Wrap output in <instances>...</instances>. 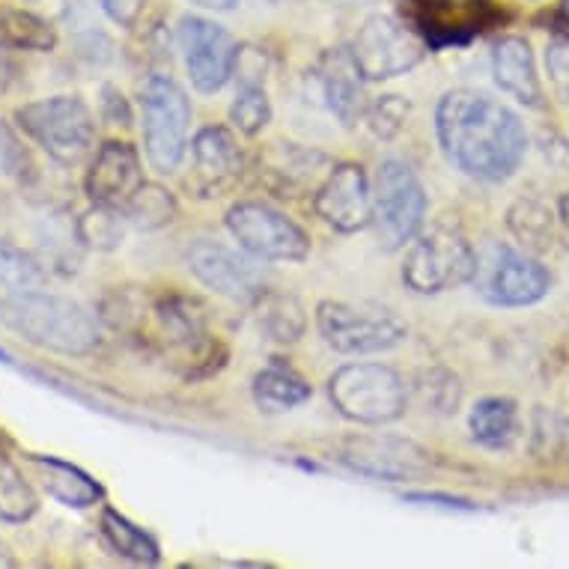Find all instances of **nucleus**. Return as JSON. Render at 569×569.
<instances>
[{
  "label": "nucleus",
  "mask_w": 569,
  "mask_h": 569,
  "mask_svg": "<svg viewBox=\"0 0 569 569\" xmlns=\"http://www.w3.org/2000/svg\"><path fill=\"white\" fill-rule=\"evenodd\" d=\"M420 402L427 406V411H439V415H450L459 406V379L448 370H423L415 382Z\"/></svg>",
  "instance_id": "nucleus-33"
},
{
  "label": "nucleus",
  "mask_w": 569,
  "mask_h": 569,
  "mask_svg": "<svg viewBox=\"0 0 569 569\" xmlns=\"http://www.w3.org/2000/svg\"><path fill=\"white\" fill-rule=\"evenodd\" d=\"M558 21L563 24V30H567V37H569V0H560Z\"/></svg>",
  "instance_id": "nucleus-40"
},
{
  "label": "nucleus",
  "mask_w": 569,
  "mask_h": 569,
  "mask_svg": "<svg viewBox=\"0 0 569 569\" xmlns=\"http://www.w3.org/2000/svg\"><path fill=\"white\" fill-rule=\"evenodd\" d=\"M46 283V271L28 251L0 239V287L10 292L39 290Z\"/></svg>",
  "instance_id": "nucleus-32"
},
{
  "label": "nucleus",
  "mask_w": 569,
  "mask_h": 569,
  "mask_svg": "<svg viewBox=\"0 0 569 569\" xmlns=\"http://www.w3.org/2000/svg\"><path fill=\"white\" fill-rule=\"evenodd\" d=\"M436 131L450 164L483 182L513 177L528 150L522 120L480 90H450L441 96Z\"/></svg>",
  "instance_id": "nucleus-1"
},
{
  "label": "nucleus",
  "mask_w": 569,
  "mask_h": 569,
  "mask_svg": "<svg viewBox=\"0 0 569 569\" xmlns=\"http://www.w3.org/2000/svg\"><path fill=\"white\" fill-rule=\"evenodd\" d=\"M310 400L308 379L283 361H271L253 376V402L266 415H283Z\"/></svg>",
  "instance_id": "nucleus-23"
},
{
  "label": "nucleus",
  "mask_w": 569,
  "mask_h": 569,
  "mask_svg": "<svg viewBox=\"0 0 569 569\" xmlns=\"http://www.w3.org/2000/svg\"><path fill=\"white\" fill-rule=\"evenodd\" d=\"M471 439L486 450H510L522 436L519 406L510 397H483L468 415Z\"/></svg>",
  "instance_id": "nucleus-22"
},
{
  "label": "nucleus",
  "mask_w": 569,
  "mask_h": 569,
  "mask_svg": "<svg viewBox=\"0 0 569 569\" xmlns=\"http://www.w3.org/2000/svg\"><path fill=\"white\" fill-rule=\"evenodd\" d=\"M39 510L37 489L16 462L0 453V519L21 525Z\"/></svg>",
  "instance_id": "nucleus-27"
},
{
  "label": "nucleus",
  "mask_w": 569,
  "mask_h": 569,
  "mask_svg": "<svg viewBox=\"0 0 569 569\" xmlns=\"http://www.w3.org/2000/svg\"><path fill=\"white\" fill-rule=\"evenodd\" d=\"M197 7H203V10H216V12H227L233 10L239 0H191Z\"/></svg>",
  "instance_id": "nucleus-38"
},
{
  "label": "nucleus",
  "mask_w": 569,
  "mask_h": 569,
  "mask_svg": "<svg viewBox=\"0 0 569 569\" xmlns=\"http://www.w3.org/2000/svg\"><path fill=\"white\" fill-rule=\"evenodd\" d=\"M143 150L159 173H173L182 164L191 129V102L170 76H150L140 87Z\"/></svg>",
  "instance_id": "nucleus-4"
},
{
  "label": "nucleus",
  "mask_w": 569,
  "mask_h": 569,
  "mask_svg": "<svg viewBox=\"0 0 569 569\" xmlns=\"http://www.w3.org/2000/svg\"><path fill=\"white\" fill-rule=\"evenodd\" d=\"M233 76H239V87H236V99L230 104V122L242 134L253 138V134H260L271 122V99L266 93L260 51H253V66L244 63L242 51H239Z\"/></svg>",
  "instance_id": "nucleus-21"
},
{
  "label": "nucleus",
  "mask_w": 569,
  "mask_h": 569,
  "mask_svg": "<svg viewBox=\"0 0 569 569\" xmlns=\"http://www.w3.org/2000/svg\"><path fill=\"white\" fill-rule=\"evenodd\" d=\"M558 218H560V224H563V230H567V236H569V191L563 197H560Z\"/></svg>",
  "instance_id": "nucleus-39"
},
{
  "label": "nucleus",
  "mask_w": 569,
  "mask_h": 569,
  "mask_svg": "<svg viewBox=\"0 0 569 569\" xmlns=\"http://www.w3.org/2000/svg\"><path fill=\"white\" fill-rule=\"evenodd\" d=\"M409 501H441V507H459V510H475L468 501H459V498H448V495H409Z\"/></svg>",
  "instance_id": "nucleus-37"
},
{
  "label": "nucleus",
  "mask_w": 569,
  "mask_h": 569,
  "mask_svg": "<svg viewBox=\"0 0 569 569\" xmlns=\"http://www.w3.org/2000/svg\"><path fill=\"white\" fill-rule=\"evenodd\" d=\"M0 322L28 343L60 355H90L99 346V322L84 305L51 292H12L0 301Z\"/></svg>",
  "instance_id": "nucleus-2"
},
{
  "label": "nucleus",
  "mask_w": 569,
  "mask_h": 569,
  "mask_svg": "<svg viewBox=\"0 0 569 569\" xmlns=\"http://www.w3.org/2000/svg\"><path fill=\"white\" fill-rule=\"evenodd\" d=\"M317 328L326 346L340 355L388 352L409 335V326L391 308L373 301H322Z\"/></svg>",
  "instance_id": "nucleus-5"
},
{
  "label": "nucleus",
  "mask_w": 569,
  "mask_h": 569,
  "mask_svg": "<svg viewBox=\"0 0 569 569\" xmlns=\"http://www.w3.org/2000/svg\"><path fill=\"white\" fill-rule=\"evenodd\" d=\"M19 129L60 164H78L90 156L96 120L78 96H51L16 111Z\"/></svg>",
  "instance_id": "nucleus-6"
},
{
  "label": "nucleus",
  "mask_w": 569,
  "mask_h": 569,
  "mask_svg": "<svg viewBox=\"0 0 569 569\" xmlns=\"http://www.w3.org/2000/svg\"><path fill=\"white\" fill-rule=\"evenodd\" d=\"M126 227H129V218H126L120 206L96 203L78 221V239L87 248H96V251H113L126 239Z\"/></svg>",
  "instance_id": "nucleus-29"
},
{
  "label": "nucleus",
  "mask_w": 569,
  "mask_h": 569,
  "mask_svg": "<svg viewBox=\"0 0 569 569\" xmlns=\"http://www.w3.org/2000/svg\"><path fill=\"white\" fill-rule=\"evenodd\" d=\"M0 46L19 51H51L57 46V33L33 12L0 10Z\"/></svg>",
  "instance_id": "nucleus-28"
},
{
  "label": "nucleus",
  "mask_w": 569,
  "mask_h": 569,
  "mask_svg": "<svg viewBox=\"0 0 569 569\" xmlns=\"http://www.w3.org/2000/svg\"><path fill=\"white\" fill-rule=\"evenodd\" d=\"M313 209L337 233H358L373 221V186L367 170L355 161H340L317 186Z\"/></svg>",
  "instance_id": "nucleus-13"
},
{
  "label": "nucleus",
  "mask_w": 569,
  "mask_h": 569,
  "mask_svg": "<svg viewBox=\"0 0 569 569\" xmlns=\"http://www.w3.org/2000/svg\"><path fill=\"white\" fill-rule=\"evenodd\" d=\"M365 76L358 72L349 48H335L322 57L319 63V87H322V99H326L328 111L335 113L337 120L343 122L346 129L355 122L365 120L367 111V93H365Z\"/></svg>",
  "instance_id": "nucleus-17"
},
{
  "label": "nucleus",
  "mask_w": 569,
  "mask_h": 569,
  "mask_svg": "<svg viewBox=\"0 0 569 569\" xmlns=\"http://www.w3.org/2000/svg\"><path fill=\"white\" fill-rule=\"evenodd\" d=\"M122 212H126L131 227H138L143 233H152V230H161V227H168L177 218V197L170 194L164 186H159V182H147L143 179L134 188V194L126 200Z\"/></svg>",
  "instance_id": "nucleus-25"
},
{
  "label": "nucleus",
  "mask_w": 569,
  "mask_h": 569,
  "mask_svg": "<svg viewBox=\"0 0 569 569\" xmlns=\"http://www.w3.org/2000/svg\"><path fill=\"white\" fill-rule=\"evenodd\" d=\"M475 269L477 253L466 236L448 227H436L430 233H418L409 242L402 262V283L420 296H436L471 283Z\"/></svg>",
  "instance_id": "nucleus-7"
},
{
  "label": "nucleus",
  "mask_w": 569,
  "mask_h": 569,
  "mask_svg": "<svg viewBox=\"0 0 569 569\" xmlns=\"http://www.w3.org/2000/svg\"><path fill=\"white\" fill-rule=\"evenodd\" d=\"M260 322L271 340H278V343H296L305 335L308 317H305V308H301L296 296H269L266 292L260 299Z\"/></svg>",
  "instance_id": "nucleus-30"
},
{
  "label": "nucleus",
  "mask_w": 569,
  "mask_h": 569,
  "mask_svg": "<svg viewBox=\"0 0 569 569\" xmlns=\"http://www.w3.org/2000/svg\"><path fill=\"white\" fill-rule=\"evenodd\" d=\"M96 3L120 28H134L143 16V7H147V0H96Z\"/></svg>",
  "instance_id": "nucleus-36"
},
{
  "label": "nucleus",
  "mask_w": 569,
  "mask_h": 569,
  "mask_svg": "<svg viewBox=\"0 0 569 569\" xmlns=\"http://www.w3.org/2000/svg\"><path fill=\"white\" fill-rule=\"evenodd\" d=\"M177 42L188 78L200 93H218L233 78L239 46L221 24L200 16H186L179 21Z\"/></svg>",
  "instance_id": "nucleus-12"
},
{
  "label": "nucleus",
  "mask_w": 569,
  "mask_h": 569,
  "mask_svg": "<svg viewBox=\"0 0 569 569\" xmlns=\"http://www.w3.org/2000/svg\"><path fill=\"white\" fill-rule=\"evenodd\" d=\"M495 84L510 93L525 108H542V81L537 76V60L522 37L498 39L492 48Z\"/></svg>",
  "instance_id": "nucleus-18"
},
{
  "label": "nucleus",
  "mask_w": 569,
  "mask_h": 569,
  "mask_svg": "<svg viewBox=\"0 0 569 569\" xmlns=\"http://www.w3.org/2000/svg\"><path fill=\"white\" fill-rule=\"evenodd\" d=\"M328 400L346 420L385 427L409 409V388L388 365H346L328 379Z\"/></svg>",
  "instance_id": "nucleus-3"
},
{
  "label": "nucleus",
  "mask_w": 569,
  "mask_h": 569,
  "mask_svg": "<svg viewBox=\"0 0 569 569\" xmlns=\"http://www.w3.org/2000/svg\"><path fill=\"white\" fill-rule=\"evenodd\" d=\"M349 51L365 81H388V78L411 72L427 54V42L409 21L393 19V16H373L358 30Z\"/></svg>",
  "instance_id": "nucleus-11"
},
{
  "label": "nucleus",
  "mask_w": 569,
  "mask_h": 569,
  "mask_svg": "<svg viewBox=\"0 0 569 569\" xmlns=\"http://www.w3.org/2000/svg\"><path fill=\"white\" fill-rule=\"evenodd\" d=\"M191 156L194 168L206 188H224L230 186L244 168V156L239 140L224 126H206L191 140Z\"/></svg>",
  "instance_id": "nucleus-19"
},
{
  "label": "nucleus",
  "mask_w": 569,
  "mask_h": 569,
  "mask_svg": "<svg viewBox=\"0 0 569 569\" xmlns=\"http://www.w3.org/2000/svg\"><path fill=\"white\" fill-rule=\"evenodd\" d=\"M507 227L516 236V242L522 244V251L537 253L546 251L555 236V216L549 212V206H542L540 200L522 197L510 206L507 212Z\"/></svg>",
  "instance_id": "nucleus-26"
},
{
  "label": "nucleus",
  "mask_w": 569,
  "mask_h": 569,
  "mask_svg": "<svg viewBox=\"0 0 569 569\" xmlns=\"http://www.w3.org/2000/svg\"><path fill=\"white\" fill-rule=\"evenodd\" d=\"M30 468L37 471L42 489L63 507L90 510L102 501V486L72 462H63L57 457H30Z\"/></svg>",
  "instance_id": "nucleus-20"
},
{
  "label": "nucleus",
  "mask_w": 569,
  "mask_h": 569,
  "mask_svg": "<svg viewBox=\"0 0 569 569\" xmlns=\"http://www.w3.org/2000/svg\"><path fill=\"white\" fill-rule=\"evenodd\" d=\"M471 283L495 308H531L551 290V274L533 253L492 244L483 257H477Z\"/></svg>",
  "instance_id": "nucleus-9"
},
{
  "label": "nucleus",
  "mask_w": 569,
  "mask_h": 569,
  "mask_svg": "<svg viewBox=\"0 0 569 569\" xmlns=\"http://www.w3.org/2000/svg\"><path fill=\"white\" fill-rule=\"evenodd\" d=\"M278 147L280 150L274 152V161L269 164V173L280 191H292V188L305 186L308 179H313L317 164L326 161L322 152L299 150L296 143H278Z\"/></svg>",
  "instance_id": "nucleus-31"
},
{
  "label": "nucleus",
  "mask_w": 569,
  "mask_h": 569,
  "mask_svg": "<svg viewBox=\"0 0 569 569\" xmlns=\"http://www.w3.org/2000/svg\"><path fill=\"white\" fill-rule=\"evenodd\" d=\"M0 361H10V355L3 352V349H0Z\"/></svg>",
  "instance_id": "nucleus-41"
},
{
  "label": "nucleus",
  "mask_w": 569,
  "mask_h": 569,
  "mask_svg": "<svg viewBox=\"0 0 569 569\" xmlns=\"http://www.w3.org/2000/svg\"><path fill=\"white\" fill-rule=\"evenodd\" d=\"M188 269L206 290L218 292L239 305H257L266 296L260 269L242 253L221 242H197L188 248Z\"/></svg>",
  "instance_id": "nucleus-14"
},
{
  "label": "nucleus",
  "mask_w": 569,
  "mask_h": 569,
  "mask_svg": "<svg viewBox=\"0 0 569 569\" xmlns=\"http://www.w3.org/2000/svg\"><path fill=\"white\" fill-rule=\"evenodd\" d=\"M427 191L402 159H385L373 182V230L385 251H400L420 233Z\"/></svg>",
  "instance_id": "nucleus-8"
},
{
  "label": "nucleus",
  "mask_w": 569,
  "mask_h": 569,
  "mask_svg": "<svg viewBox=\"0 0 569 569\" xmlns=\"http://www.w3.org/2000/svg\"><path fill=\"white\" fill-rule=\"evenodd\" d=\"M367 129L373 131L379 140L397 138L409 120V102L402 96H379L376 102H367L365 111Z\"/></svg>",
  "instance_id": "nucleus-34"
},
{
  "label": "nucleus",
  "mask_w": 569,
  "mask_h": 569,
  "mask_svg": "<svg viewBox=\"0 0 569 569\" xmlns=\"http://www.w3.org/2000/svg\"><path fill=\"white\" fill-rule=\"evenodd\" d=\"M140 182H143V170H140L138 150L126 140H108L90 161L84 188L93 203L122 209Z\"/></svg>",
  "instance_id": "nucleus-16"
},
{
  "label": "nucleus",
  "mask_w": 569,
  "mask_h": 569,
  "mask_svg": "<svg viewBox=\"0 0 569 569\" xmlns=\"http://www.w3.org/2000/svg\"><path fill=\"white\" fill-rule=\"evenodd\" d=\"M99 525H102V537L113 555H120V558L131 560V563H147V567L161 560V549L159 542L152 540V533L138 528L131 519H126V516L111 510V507H104L102 522Z\"/></svg>",
  "instance_id": "nucleus-24"
},
{
  "label": "nucleus",
  "mask_w": 569,
  "mask_h": 569,
  "mask_svg": "<svg viewBox=\"0 0 569 569\" xmlns=\"http://www.w3.org/2000/svg\"><path fill=\"white\" fill-rule=\"evenodd\" d=\"M337 459L358 475L388 480V483L411 480L427 468V450L400 436H355L343 441Z\"/></svg>",
  "instance_id": "nucleus-15"
},
{
  "label": "nucleus",
  "mask_w": 569,
  "mask_h": 569,
  "mask_svg": "<svg viewBox=\"0 0 569 569\" xmlns=\"http://www.w3.org/2000/svg\"><path fill=\"white\" fill-rule=\"evenodd\" d=\"M546 72H549V81L555 87V93L569 102V37L555 39L549 48H546Z\"/></svg>",
  "instance_id": "nucleus-35"
},
{
  "label": "nucleus",
  "mask_w": 569,
  "mask_h": 569,
  "mask_svg": "<svg viewBox=\"0 0 569 569\" xmlns=\"http://www.w3.org/2000/svg\"><path fill=\"white\" fill-rule=\"evenodd\" d=\"M227 230L253 260L301 262L310 253L308 233L269 203H257V200L236 203L227 212Z\"/></svg>",
  "instance_id": "nucleus-10"
}]
</instances>
